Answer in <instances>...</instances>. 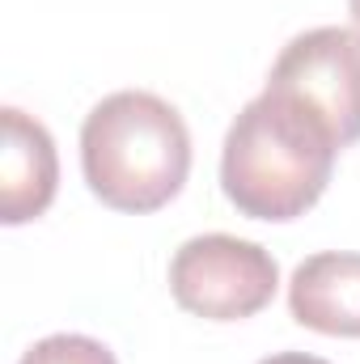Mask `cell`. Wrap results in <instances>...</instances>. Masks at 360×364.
Returning <instances> with one entry per match:
<instances>
[{
  "label": "cell",
  "instance_id": "cell-5",
  "mask_svg": "<svg viewBox=\"0 0 360 364\" xmlns=\"http://www.w3.org/2000/svg\"><path fill=\"white\" fill-rule=\"evenodd\" d=\"M0 123H4V140H0V220L4 225H26V220H38L55 199V186H60L55 140L34 114H26L17 106H4Z\"/></svg>",
  "mask_w": 360,
  "mask_h": 364
},
{
  "label": "cell",
  "instance_id": "cell-8",
  "mask_svg": "<svg viewBox=\"0 0 360 364\" xmlns=\"http://www.w3.org/2000/svg\"><path fill=\"white\" fill-rule=\"evenodd\" d=\"M259 364H327V360L305 356V352H280V356H268V360H259Z\"/></svg>",
  "mask_w": 360,
  "mask_h": 364
},
{
  "label": "cell",
  "instance_id": "cell-3",
  "mask_svg": "<svg viewBox=\"0 0 360 364\" xmlns=\"http://www.w3.org/2000/svg\"><path fill=\"white\" fill-rule=\"evenodd\" d=\"M280 267L259 242L203 233L182 242L170 259V292L186 314L208 322H242L268 309Z\"/></svg>",
  "mask_w": 360,
  "mask_h": 364
},
{
  "label": "cell",
  "instance_id": "cell-6",
  "mask_svg": "<svg viewBox=\"0 0 360 364\" xmlns=\"http://www.w3.org/2000/svg\"><path fill=\"white\" fill-rule=\"evenodd\" d=\"M288 309L318 335L360 339V255L327 250L309 255L288 284Z\"/></svg>",
  "mask_w": 360,
  "mask_h": 364
},
{
  "label": "cell",
  "instance_id": "cell-2",
  "mask_svg": "<svg viewBox=\"0 0 360 364\" xmlns=\"http://www.w3.org/2000/svg\"><path fill=\"white\" fill-rule=\"evenodd\" d=\"M81 170L90 191L115 212H157L191 174V132L157 93L119 90L81 123Z\"/></svg>",
  "mask_w": 360,
  "mask_h": 364
},
{
  "label": "cell",
  "instance_id": "cell-1",
  "mask_svg": "<svg viewBox=\"0 0 360 364\" xmlns=\"http://www.w3.org/2000/svg\"><path fill=\"white\" fill-rule=\"evenodd\" d=\"M335 157L339 144L314 114L263 90L242 106L225 136L221 191L242 216L284 225L322 199Z\"/></svg>",
  "mask_w": 360,
  "mask_h": 364
},
{
  "label": "cell",
  "instance_id": "cell-4",
  "mask_svg": "<svg viewBox=\"0 0 360 364\" xmlns=\"http://www.w3.org/2000/svg\"><path fill=\"white\" fill-rule=\"evenodd\" d=\"M268 90L314 114L339 149L360 140V30L318 26L271 64Z\"/></svg>",
  "mask_w": 360,
  "mask_h": 364
},
{
  "label": "cell",
  "instance_id": "cell-7",
  "mask_svg": "<svg viewBox=\"0 0 360 364\" xmlns=\"http://www.w3.org/2000/svg\"><path fill=\"white\" fill-rule=\"evenodd\" d=\"M17 364H119V360L106 343H97L90 335H47Z\"/></svg>",
  "mask_w": 360,
  "mask_h": 364
},
{
  "label": "cell",
  "instance_id": "cell-9",
  "mask_svg": "<svg viewBox=\"0 0 360 364\" xmlns=\"http://www.w3.org/2000/svg\"><path fill=\"white\" fill-rule=\"evenodd\" d=\"M348 9H352V21H356V30H360V0H348Z\"/></svg>",
  "mask_w": 360,
  "mask_h": 364
}]
</instances>
